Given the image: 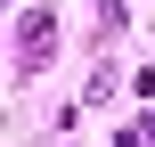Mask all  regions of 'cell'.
Masks as SVG:
<instances>
[{
  "label": "cell",
  "mask_w": 155,
  "mask_h": 147,
  "mask_svg": "<svg viewBox=\"0 0 155 147\" xmlns=\"http://www.w3.org/2000/svg\"><path fill=\"white\" fill-rule=\"evenodd\" d=\"M49 57V16H25V65Z\"/></svg>",
  "instance_id": "obj_1"
},
{
  "label": "cell",
  "mask_w": 155,
  "mask_h": 147,
  "mask_svg": "<svg viewBox=\"0 0 155 147\" xmlns=\"http://www.w3.org/2000/svg\"><path fill=\"white\" fill-rule=\"evenodd\" d=\"M147 131H155V123H147Z\"/></svg>",
  "instance_id": "obj_2"
}]
</instances>
